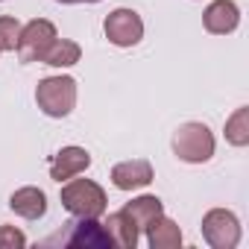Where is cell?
Masks as SVG:
<instances>
[{"label": "cell", "mask_w": 249, "mask_h": 249, "mask_svg": "<svg viewBox=\"0 0 249 249\" xmlns=\"http://www.w3.org/2000/svg\"><path fill=\"white\" fill-rule=\"evenodd\" d=\"M62 205L73 217H103L108 199H106V191L94 179L73 176V179H68V185H62Z\"/></svg>", "instance_id": "6da1fadb"}, {"label": "cell", "mask_w": 249, "mask_h": 249, "mask_svg": "<svg viewBox=\"0 0 249 249\" xmlns=\"http://www.w3.org/2000/svg\"><path fill=\"white\" fill-rule=\"evenodd\" d=\"M173 153L185 164H205L214 156V135L205 123L188 120L173 135Z\"/></svg>", "instance_id": "7a4b0ae2"}, {"label": "cell", "mask_w": 249, "mask_h": 249, "mask_svg": "<svg viewBox=\"0 0 249 249\" xmlns=\"http://www.w3.org/2000/svg\"><path fill=\"white\" fill-rule=\"evenodd\" d=\"M36 103L47 117H68L76 106V79L73 76H47L36 88Z\"/></svg>", "instance_id": "3957f363"}, {"label": "cell", "mask_w": 249, "mask_h": 249, "mask_svg": "<svg viewBox=\"0 0 249 249\" xmlns=\"http://www.w3.org/2000/svg\"><path fill=\"white\" fill-rule=\"evenodd\" d=\"M65 226L68 229L59 231L56 237H50V243H62V246H73V249H108V246H114L106 226H100L97 217H76Z\"/></svg>", "instance_id": "277c9868"}, {"label": "cell", "mask_w": 249, "mask_h": 249, "mask_svg": "<svg viewBox=\"0 0 249 249\" xmlns=\"http://www.w3.org/2000/svg\"><path fill=\"white\" fill-rule=\"evenodd\" d=\"M202 237L211 249H234L240 243V220L226 208H211L202 217Z\"/></svg>", "instance_id": "5b68a950"}, {"label": "cell", "mask_w": 249, "mask_h": 249, "mask_svg": "<svg viewBox=\"0 0 249 249\" xmlns=\"http://www.w3.org/2000/svg\"><path fill=\"white\" fill-rule=\"evenodd\" d=\"M56 27L47 21V18H36L30 21L27 27H21V36H18V59L21 62H41L44 53L50 50V44L56 41Z\"/></svg>", "instance_id": "8992f818"}, {"label": "cell", "mask_w": 249, "mask_h": 249, "mask_svg": "<svg viewBox=\"0 0 249 249\" xmlns=\"http://www.w3.org/2000/svg\"><path fill=\"white\" fill-rule=\"evenodd\" d=\"M103 33L114 47H135L144 38V21L135 9H114L106 15Z\"/></svg>", "instance_id": "52a82bcc"}, {"label": "cell", "mask_w": 249, "mask_h": 249, "mask_svg": "<svg viewBox=\"0 0 249 249\" xmlns=\"http://www.w3.org/2000/svg\"><path fill=\"white\" fill-rule=\"evenodd\" d=\"M153 179H156V173H153V164L147 159L120 161L111 167V185L117 191H138V188H147Z\"/></svg>", "instance_id": "ba28073f"}, {"label": "cell", "mask_w": 249, "mask_h": 249, "mask_svg": "<svg viewBox=\"0 0 249 249\" xmlns=\"http://www.w3.org/2000/svg\"><path fill=\"white\" fill-rule=\"evenodd\" d=\"M88 167H91V156L85 147H62L50 161V179L68 182V179L85 173Z\"/></svg>", "instance_id": "9c48e42d"}, {"label": "cell", "mask_w": 249, "mask_h": 249, "mask_svg": "<svg viewBox=\"0 0 249 249\" xmlns=\"http://www.w3.org/2000/svg\"><path fill=\"white\" fill-rule=\"evenodd\" d=\"M202 24L214 36H229L240 24V9L234 0H214V3L202 12Z\"/></svg>", "instance_id": "30bf717a"}, {"label": "cell", "mask_w": 249, "mask_h": 249, "mask_svg": "<svg viewBox=\"0 0 249 249\" xmlns=\"http://www.w3.org/2000/svg\"><path fill=\"white\" fill-rule=\"evenodd\" d=\"M9 208H12L18 217H24V220H41V217L47 214V194H44L41 188H33V185L18 188V191L9 196Z\"/></svg>", "instance_id": "8fae6325"}, {"label": "cell", "mask_w": 249, "mask_h": 249, "mask_svg": "<svg viewBox=\"0 0 249 249\" xmlns=\"http://www.w3.org/2000/svg\"><path fill=\"white\" fill-rule=\"evenodd\" d=\"M106 231H108L111 243L120 246V249H135V246H138V226L132 223V217L123 211V208L114 211V214H108Z\"/></svg>", "instance_id": "7c38bea8"}, {"label": "cell", "mask_w": 249, "mask_h": 249, "mask_svg": "<svg viewBox=\"0 0 249 249\" xmlns=\"http://www.w3.org/2000/svg\"><path fill=\"white\" fill-rule=\"evenodd\" d=\"M147 240L153 249H179L182 246V229L170 217L161 214L147 226Z\"/></svg>", "instance_id": "4fadbf2b"}, {"label": "cell", "mask_w": 249, "mask_h": 249, "mask_svg": "<svg viewBox=\"0 0 249 249\" xmlns=\"http://www.w3.org/2000/svg\"><path fill=\"white\" fill-rule=\"evenodd\" d=\"M123 211H126L129 217H132V223L138 226V231H147V226L156 220V217H161L164 214V202L159 199V196H135L132 202H126L123 205Z\"/></svg>", "instance_id": "5bb4252c"}, {"label": "cell", "mask_w": 249, "mask_h": 249, "mask_svg": "<svg viewBox=\"0 0 249 249\" xmlns=\"http://www.w3.org/2000/svg\"><path fill=\"white\" fill-rule=\"evenodd\" d=\"M79 56H82V47L76 44V41H71V38H56L53 44H50V50L44 53V65H50V68H71V65H76L79 62Z\"/></svg>", "instance_id": "9a60e30c"}, {"label": "cell", "mask_w": 249, "mask_h": 249, "mask_svg": "<svg viewBox=\"0 0 249 249\" xmlns=\"http://www.w3.org/2000/svg\"><path fill=\"white\" fill-rule=\"evenodd\" d=\"M226 141L231 147H246L249 144V108L240 106L229 120H226Z\"/></svg>", "instance_id": "2e32d148"}, {"label": "cell", "mask_w": 249, "mask_h": 249, "mask_svg": "<svg viewBox=\"0 0 249 249\" xmlns=\"http://www.w3.org/2000/svg\"><path fill=\"white\" fill-rule=\"evenodd\" d=\"M18 36H21V24L12 15H0V53L15 50L18 47Z\"/></svg>", "instance_id": "e0dca14e"}, {"label": "cell", "mask_w": 249, "mask_h": 249, "mask_svg": "<svg viewBox=\"0 0 249 249\" xmlns=\"http://www.w3.org/2000/svg\"><path fill=\"white\" fill-rule=\"evenodd\" d=\"M27 246V234L15 226H0V249H21Z\"/></svg>", "instance_id": "ac0fdd59"}, {"label": "cell", "mask_w": 249, "mask_h": 249, "mask_svg": "<svg viewBox=\"0 0 249 249\" xmlns=\"http://www.w3.org/2000/svg\"><path fill=\"white\" fill-rule=\"evenodd\" d=\"M56 3H79V0H56Z\"/></svg>", "instance_id": "d6986e66"}, {"label": "cell", "mask_w": 249, "mask_h": 249, "mask_svg": "<svg viewBox=\"0 0 249 249\" xmlns=\"http://www.w3.org/2000/svg\"><path fill=\"white\" fill-rule=\"evenodd\" d=\"M79 3H100V0H79Z\"/></svg>", "instance_id": "ffe728a7"}, {"label": "cell", "mask_w": 249, "mask_h": 249, "mask_svg": "<svg viewBox=\"0 0 249 249\" xmlns=\"http://www.w3.org/2000/svg\"><path fill=\"white\" fill-rule=\"evenodd\" d=\"M0 3H3V0H0Z\"/></svg>", "instance_id": "44dd1931"}]
</instances>
